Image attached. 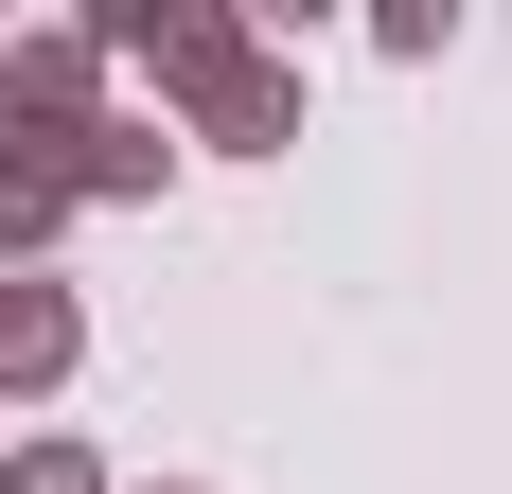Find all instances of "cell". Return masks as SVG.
Instances as JSON below:
<instances>
[{
    "label": "cell",
    "instance_id": "6da1fadb",
    "mask_svg": "<svg viewBox=\"0 0 512 494\" xmlns=\"http://www.w3.org/2000/svg\"><path fill=\"white\" fill-rule=\"evenodd\" d=\"M106 36L142 53V71H159V89H177V106H195L212 71H230V53H248V18H212V0H124V18H106Z\"/></svg>",
    "mask_w": 512,
    "mask_h": 494
},
{
    "label": "cell",
    "instance_id": "8992f818",
    "mask_svg": "<svg viewBox=\"0 0 512 494\" xmlns=\"http://www.w3.org/2000/svg\"><path fill=\"white\" fill-rule=\"evenodd\" d=\"M53 230H71V177H53V142H0V265H36Z\"/></svg>",
    "mask_w": 512,
    "mask_h": 494
},
{
    "label": "cell",
    "instance_id": "277c9868",
    "mask_svg": "<svg viewBox=\"0 0 512 494\" xmlns=\"http://www.w3.org/2000/svg\"><path fill=\"white\" fill-rule=\"evenodd\" d=\"M0 89H18V124H36V142H71V124H106V36H18V71H0Z\"/></svg>",
    "mask_w": 512,
    "mask_h": 494
},
{
    "label": "cell",
    "instance_id": "52a82bcc",
    "mask_svg": "<svg viewBox=\"0 0 512 494\" xmlns=\"http://www.w3.org/2000/svg\"><path fill=\"white\" fill-rule=\"evenodd\" d=\"M0 494H106V459H89V442H18V459H0Z\"/></svg>",
    "mask_w": 512,
    "mask_h": 494
},
{
    "label": "cell",
    "instance_id": "5b68a950",
    "mask_svg": "<svg viewBox=\"0 0 512 494\" xmlns=\"http://www.w3.org/2000/svg\"><path fill=\"white\" fill-rule=\"evenodd\" d=\"M159 124H124V106H106V124H71V142H53V177H71V195H159Z\"/></svg>",
    "mask_w": 512,
    "mask_h": 494
},
{
    "label": "cell",
    "instance_id": "7a4b0ae2",
    "mask_svg": "<svg viewBox=\"0 0 512 494\" xmlns=\"http://www.w3.org/2000/svg\"><path fill=\"white\" fill-rule=\"evenodd\" d=\"M71 353H89L71 283H36V265H0V389H71Z\"/></svg>",
    "mask_w": 512,
    "mask_h": 494
},
{
    "label": "cell",
    "instance_id": "3957f363",
    "mask_svg": "<svg viewBox=\"0 0 512 494\" xmlns=\"http://www.w3.org/2000/svg\"><path fill=\"white\" fill-rule=\"evenodd\" d=\"M195 142H230V159H265V142H301V71L283 53H230L195 89Z\"/></svg>",
    "mask_w": 512,
    "mask_h": 494
}]
</instances>
